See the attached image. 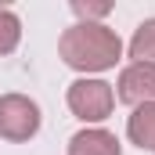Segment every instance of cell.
Returning <instances> with one entry per match:
<instances>
[{"label":"cell","instance_id":"obj_4","mask_svg":"<svg viewBox=\"0 0 155 155\" xmlns=\"http://www.w3.org/2000/svg\"><path fill=\"white\" fill-rule=\"evenodd\" d=\"M126 101H137V97H148L155 94V65H141V69H130L123 76V90H119Z\"/></svg>","mask_w":155,"mask_h":155},{"label":"cell","instance_id":"obj_1","mask_svg":"<svg viewBox=\"0 0 155 155\" xmlns=\"http://www.w3.org/2000/svg\"><path fill=\"white\" fill-rule=\"evenodd\" d=\"M65 54L79 69H105L119 54V40L105 33L101 25H79L72 36L65 40Z\"/></svg>","mask_w":155,"mask_h":155},{"label":"cell","instance_id":"obj_5","mask_svg":"<svg viewBox=\"0 0 155 155\" xmlns=\"http://www.w3.org/2000/svg\"><path fill=\"white\" fill-rule=\"evenodd\" d=\"M134 54L137 58H155V22L141 25V33L134 40Z\"/></svg>","mask_w":155,"mask_h":155},{"label":"cell","instance_id":"obj_6","mask_svg":"<svg viewBox=\"0 0 155 155\" xmlns=\"http://www.w3.org/2000/svg\"><path fill=\"white\" fill-rule=\"evenodd\" d=\"M15 40H18V22H15V15L0 11V51H11Z\"/></svg>","mask_w":155,"mask_h":155},{"label":"cell","instance_id":"obj_2","mask_svg":"<svg viewBox=\"0 0 155 155\" xmlns=\"http://www.w3.org/2000/svg\"><path fill=\"white\" fill-rule=\"evenodd\" d=\"M0 130L7 137H25L36 130V108L22 97H7L0 101Z\"/></svg>","mask_w":155,"mask_h":155},{"label":"cell","instance_id":"obj_3","mask_svg":"<svg viewBox=\"0 0 155 155\" xmlns=\"http://www.w3.org/2000/svg\"><path fill=\"white\" fill-rule=\"evenodd\" d=\"M69 101H72V108H76L83 119H101L108 112L112 94H108L105 83H76L72 94H69Z\"/></svg>","mask_w":155,"mask_h":155}]
</instances>
